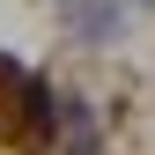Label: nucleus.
<instances>
[{
    "instance_id": "obj_1",
    "label": "nucleus",
    "mask_w": 155,
    "mask_h": 155,
    "mask_svg": "<svg viewBox=\"0 0 155 155\" xmlns=\"http://www.w3.org/2000/svg\"><path fill=\"white\" fill-rule=\"evenodd\" d=\"M67 22H74L81 45H111L118 22H126V8H118V0H67Z\"/></svg>"
},
{
    "instance_id": "obj_2",
    "label": "nucleus",
    "mask_w": 155,
    "mask_h": 155,
    "mask_svg": "<svg viewBox=\"0 0 155 155\" xmlns=\"http://www.w3.org/2000/svg\"><path fill=\"white\" fill-rule=\"evenodd\" d=\"M140 8H155V0H140Z\"/></svg>"
}]
</instances>
